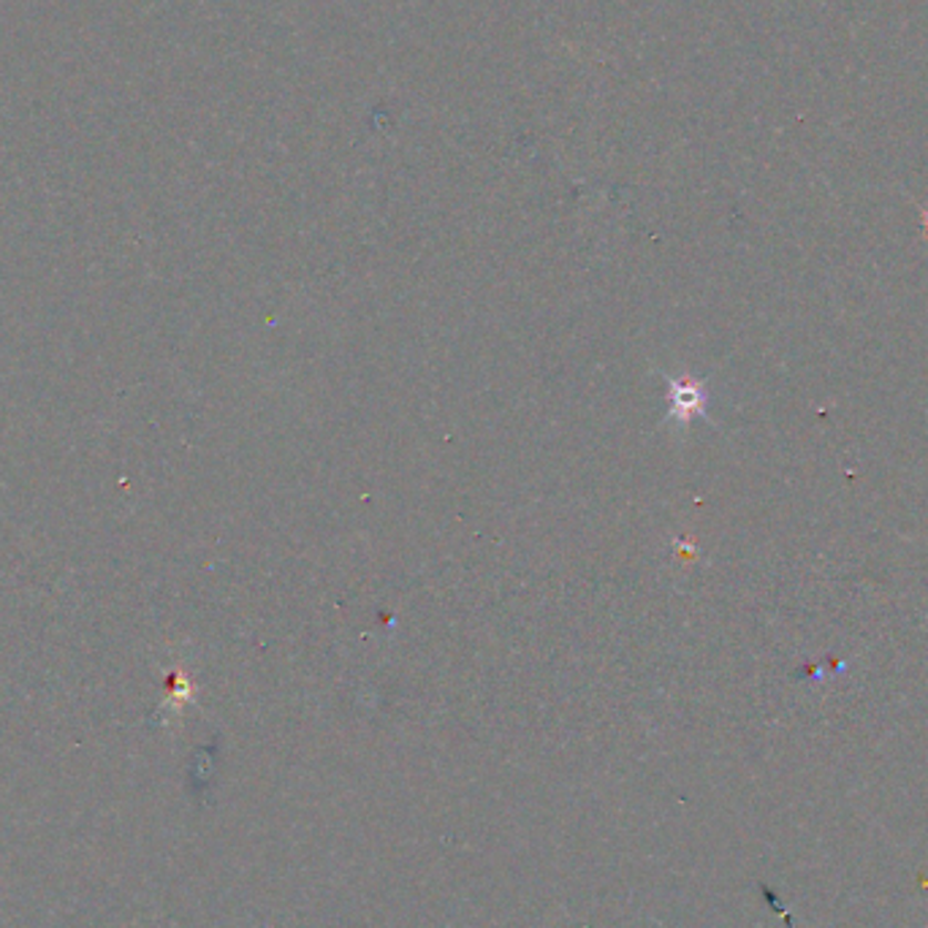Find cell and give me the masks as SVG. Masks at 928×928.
<instances>
[{
  "instance_id": "6da1fadb",
  "label": "cell",
  "mask_w": 928,
  "mask_h": 928,
  "mask_svg": "<svg viewBox=\"0 0 928 928\" xmlns=\"http://www.w3.org/2000/svg\"><path fill=\"white\" fill-rule=\"evenodd\" d=\"M673 405H676V408H684V416H690V410L701 405V394H697L693 386H682L676 391V397H673Z\"/></svg>"
}]
</instances>
